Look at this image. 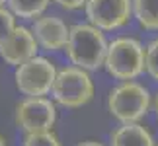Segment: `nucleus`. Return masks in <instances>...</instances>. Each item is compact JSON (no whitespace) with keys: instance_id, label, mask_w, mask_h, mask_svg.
<instances>
[{"instance_id":"nucleus-1","label":"nucleus","mask_w":158,"mask_h":146,"mask_svg":"<svg viewBox=\"0 0 158 146\" xmlns=\"http://www.w3.org/2000/svg\"><path fill=\"white\" fill-rule=\"evenodd\" d=\"M107 45L109 43L106 41L102 29L94 27L92 23H74L70 27L64 53L72 66L90 72L104 66Z\"/></svg>"},{"instance_id":"nucleus-2","label":"nucleus","mask_w":158,"mask_h":146,"mask_svg":"<svg viewBox=\"0 0 158 146\" xmlns=\"http://www.w3.org/2000/svg\"><path fill=\"white\" fill-rule=\"evenodd\" d=\"M144 47L139 39L121 35L109 41L104 68L115 80L129 82L144 72Z\"/></svg>"},{"instance_id":"nucleus-3","label":"nucleus","mask_w":158,"mask_h":146,"mask_svg":"<svg viewBox=\"0 0 158 146\" xmlns=\"http://www.w3.org/2000/svg\"><path fill=\"white\" fill-rule=\"evenodd\" d=\"M150 109L148 90L137 80L119 82L109 90L107 95V111L111 113L121 125L139 123Z\"/></svg>"},{"instance_id":"nucleus-4","label":"nucleus","mask_w":158,"mask_h":146,"mask_svg":"<svg viewBox=\"0 0 158 146\" xmlns=\"http://www.w3.org/2000/svg\"><path fill=\"white\" fill-rule=\"evenodd\" d=\"M51 95H53V101L63 107H69V109L82 107L92 99L94 82L86 70L72 64L64 66L57 72Z\"/></svg>"},{"instance_id":"nucleus-5","label":"nucleus","mask_w":158,"mask_h":146,"mask_svg":"<svg viewBox=\"0 0 158 146\" xmlns=\"http://www.w3.org/2000/svg\"><path fill=\"white\" fill-rule=\"evenodd\" d=\"M57 72L59 70L49 59L33 57L31 60L16 68V88L26 97H45L53 90Z\"/></svg>"},{"instance_id":"nucleus-6","label":"nucleus","mask_w":158,"mask_h":146,"mask_svg":"<svg viewBox=\"0 0 158 146\" xmlns=\"http://www.w3.org/2000/svg\"><path fill=\"white\" fill-rule=\"evenodd\" d=\"M57 121V107L49 97H23L16 105V125L26 132L51 131Z\"/></svg>"},{"instance_id":"nucleus-7","label":"nucleus","mask_w":158,"mask_h":146,"mask_svg":"<svg viewBox=\"0 0 158 146\" xmlns=\"http://www.w3.org/2000/svg\"><path fill=\"white\" fill-rule=\"evenodd\" d=\"M84 10L88 23L102 31H113L131 20L133 0H88Z\"/></svg>"},{"instance_id":"nucleus-8","label":"nucleus","mask_w":158,"mask_h":146,"mask_svg":"<svg viewBox=\"0 0 158 146\" xmlns=\"http://www.w3.org/2000/svg\"><path fill=\"white\" fill-rule=\"evenodd\" d=\"M37 47L39 45H37V39H35L31 27L16 26V29L0 45V59L6 64H12L18 68L23 63H27L33 57H37L35 55L37 53Z\"/></svg>"},{"instance_id":"nucleus-9","label":"nucleus","mask_w":158,"mask_h":146,"mask_svg":"<svg viewBox=\"0 0 158 146\" xmlns=\"http://www.w3.org/2000/svg\"><path fill=\"white\" fill-rule=\"evenodd\" d=\"M31 31L35 35V39H37V45L43 51L55 53L66 47L70 27L66 26V22L63 18L53 16V14H43L37 20H33Z\"/></svg>"},{"instance_id":"nucleus-10","label":"nucleus","mask_w":158,"mask_h":146,"mask_svg":"<svg viewBox=\"0 0 158 146\" xmlns=\"http://www.w3.org/2000/svg\"><path fill=\"white\" fill-rule=\"evenodd\" d=\"M109 146H156L147 127L141 123L119 125L109 135Z\"/></svg>"},{"instance_id":"nucleus-11","label":"nucleus","mask_w":158,"mask_h":146,"mask_svg":"<svg viewBox=\"0 0 158 146\" xmlns=\"http://www.w3.org/2000/svg\"><path fill=\"white\" fill-rule=\"evenodd\" d=\"M133 16L141 27L158 31V0H133Z\"/></svg>"},{"instance_id":"nucleus-12","label":"nucleus","mask_w":158,"mask_h":146,"mask_svg":"<svg viewBox=\"0 0 158 146\" xmlns=\"http://www.w3.org/2000/svg\"><path fill=\"white\" fill-rule=\"evenodd\" d=\"M49 2L51 0H6L12 14L26 20H37L39 16H43Z\"/></svg>"},{"instance_id":"nucleus-13","label":"nucleus","mask_w":158,"mask_h":146,"mask_svg":"<svg viewBox=\"0 0 158 146\" xmlns=\"http://www.w3.org/2000/svg\"><path fill=\"white\" fill-rule=\"evenodd\" d=\"M22 146H60V142L53 131H43V132H27L22 140Z\"/></svg>"},{"instance_id":"nucleus-14","label":"nucleus","mask_w":158,"mask_h":146,"mask_svg":"<svg viewBox=\"0 0 158 146\" xmlns=\"http://www.w3.org/2000/svg\"><path fill=\"white\" fill-rule=\"evenodd\" d=\"M144 70L152 80L158 82V37L152 39L144 49Z\"/></svg>"},{"instance_id":"nucleus-15","label":"nucleus","mask_w":158,"mask_h":146,"mask_svg":"<svg viewBox=\"0 0 158 146\" xmlns=\"http://www.w3.org/2000/svg\"><path fill=\"white\" fill-rule=\"evenodd\" d=\"M16 29V16L8 8H0V45Z\"/></svg>"},{"instance_id":"nucleus-16","label":"nucleus","mask_w":158,"mask_h":146,"mask_svg":"<svg viewBox=\"0 0 158 146\" xmlns=\"http://www.w3.org/2000/svg\"><path fill=\"white\" fill-rule=\"evenodd\" d=\"M53 2H57L60 8H64V10H78V8H82V6H86L88 0H53Z\"/></svg>"},{"instance_id":"nucleus-17","label":"nucleus","mask_w":158,"mask_h":146,"mask_svg":"<svg viewBox=\"0 0 158 146\" xmlns=\"http://www.w3.org/2000/svg\"><path fill=\"white\" fill-rule=\"evenodd\" d=\"M76 146H104V144L98 142V140H82V142H78Z\"/></svg>"},{"instance_id":"nucleus-18","label":"nucleus","mask_w":158,"mask_h":146,"mask_svg":"<svg viewBox=\"0 0 158 146\" xmlns=\"http://www.w3.org/2000/svg\"><path fill=\"white\" fill-rule=\"evenodd\" d=\"M152 105H154V111H156V115H158V94L154 95V101H152Z\"/></svg>"},{"instance_id":"nucleus-19","label":"nucleus","mask_w":158,"mask_h":146,"mask_svg":"<svg viewBox=\"0 0 158 146\" xmlns=\"http://www.w3.org/2000/svg\"><path fill=\"white\" fill-rule=\"evenodd\" d=\"M0 146H6V140H4V136L0 135Z\"/></svg>"},{"instance_id":"nucleus-20","label":"nucleus","mask_w":158,"mask_h":146,"mask_svg":"<svg viewBox=\"0 0 158 146\" xmlns=\"http://www.w3.org/2000/svg\"><path fill=\"white\" fill-rule=\"evenodd\" d=\"M4 2H6V0H0V8H4Z\"/></svg>"}]
</instances>
